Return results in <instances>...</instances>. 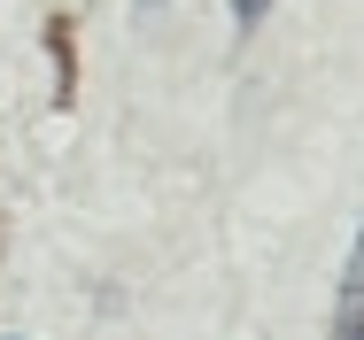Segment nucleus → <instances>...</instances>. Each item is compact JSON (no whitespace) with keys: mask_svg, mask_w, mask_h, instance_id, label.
Returning a JSON list of instances; mask_svg holds the SVG:
<instances>
[{"mask_svg":"<svg viewBox=\"0 0 364 340\" xmlns=\"http://www.w3.org/2000/svg\"><path fill=\"white\" fill-rule=\"evenodd\" d=\"M47 47H55V109H70V93H77V31H70V16L47 23Z\"/></svg>","mask_w":364,"mask_h":340,"instance_id":"1","label":"nucleus"},{"mask_svg":"<svg viewBox=\"0 0 364 340\" xmlns=\"http://www.w3.org/2000/svg\"><path fill=\"white\" fill-rule=\"evenodd\" d=\"M155 8H163V0H140V16H155Z\"/></svg>","mask_w":364,"mask_h":340,"instance_id":"4","label":"nucleus"},{"mask_svg":"<svg viewBox=\"0 0 364 340\" xmlns=\"http://www.w3.org/2000/svg\"><path fill=\"white\" fill-rule=\"evenodd\" d=\"M264 8H272V0H232V23H240V31H256V23H264Z\"/></svg>","mask_w":364,"mask_h":340,"instance_id":"3","label":"nucleus"},{"mask_svg":"<svg viewBox=\"0 0 364 340\" xmlns=\"http://www.w3.org/2000/svg\"><path fill=\"white\" fill-rule=\"evenodd\" d=\"M0 340H23V333H0Z\"/></svg>","mask_w":364,"mask_h":340,"instance_id":"5","label":"nucleus"},{"mask_svg":"<svg viewBox=\"0 0 364 340\" xmlns=\"http://www.w3.org/2000/svg\"><path fill=\"white\" fill-rule=\"evenodd\" d=\"M333 340H364V240L349 256V278H341V317H333Z\"/></svg>","mask_w":364,"mask_h":340,"instance_id":"2","label":"nucleus"}]
</instances>
